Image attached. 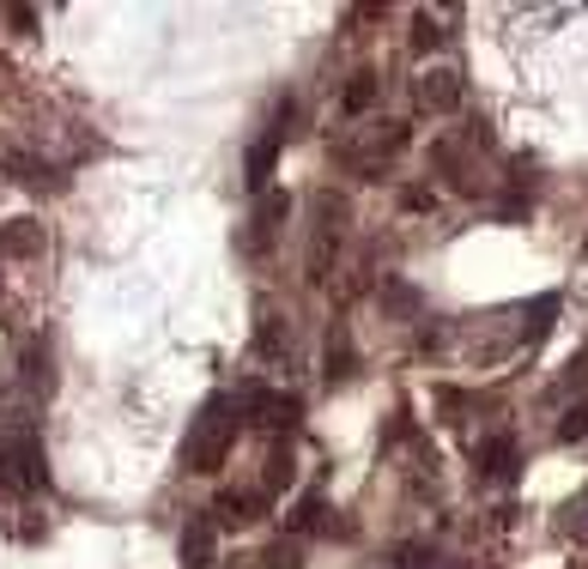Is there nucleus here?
Wrapping results in <instances>:
<instances>
[{
	"label": "nucleus",
	"mask_w": 588,
	"mask_h": 569,
	"mask_svg": "<svg viewBox=\"0 0 588 569\" xmlns=\"http://www.w3.org/2000/svg\"><path fill=\"white\" fill-rule=\"evenodd\" d=\"M237 430H243V413H237L231 394H212L195 418H188V442H183V466L188 473H219L224 454H231Z\"/></svg>",
	"instance_id": "obj_1"
},
{
	"label": "nucleus",
	"mask_w": 588,
	"mask_h": 569,
	"mask_svg": "<svg viewBox=\"0 0 588 569\" xmlns=\"http://www.w3.org/2000/svg\"><path fill=\"white\" fill-rule=\"evenodd\" d=\"M43 479H49V466H43L37 430H19V437L0 449V485L19 491V497H31V491H43Z\"/></svg>",
	"instance_id": "obj_2"
},
{
	"label": "nucleus",
	"mask_w": 588,
	"mask_h": 569,
	"mask_svg": "<svg viewBox=\"0 0 588 569\" xmlns=\"http://www.w3.org/2000/svg\"><path fill=\"white\" fill-rule=\"evenodd\" d=\"M231 400H237V413H243L249 425H262V430H298V418H303L298 394H274V388H262V382L237 388Z\"/></svg>",
	"instance_id": "obj_3"
},
{
	"label": "nucleus",
	"mask_w": 588,
	"mask_h": 569,
	"mask_svg": "<svg viewBox=\"0 0 588 569\" xmlns=\"http://www.w3.org/2000/svg\"><path fill=\"white\" fill-rule=\"evenodd\" d=\"M341 219H346V200L315 195V236H310V279H315V284H327V272H334V243H341Z\"/></svg>",
	"instance_id": "obj_4"
},
{
	"label": "nucleus",
	"mask_w": 588,
	"mask_h": 569,
	"mask_svg": "<svg viewBox=\"0 0 588 569\" xmlns=\"http://www.w3.org/2000/svg\"><path fill=\"white\" fill-rule=\"evenodd\" d=\"M286 121H291V104H279V121H274V128H267L255 146H249L243 182L255 188V195H267V176H274V164H279V146H286Z\"/></svg>",
	"instance_id": "obj_5"
},
{
	"label": "nucleus",
	"mask_w": 588,
	"mask_h": 569,
	"mask_svg": "<svg viewBox=\"0 0 588 569\" xmlns=\"http://www.w3.org/2000/svg\"><path fill=\"white\" fill-rule=\"evenodd\" d=\"M516 461H522V449H516L510 430L480 437V449H473V473H480V479H516Z\"/></svg>",
	"instance_id": "obj_6"
},
{
	"label": "nucleus",
	"mask_w": 588,
	"mask_h": 569,
	"mask_svg": "<svg viewBox=\"0 0 588 569\" xmlns=\"http://www.w3.org/2000/svg\"><path fill=\"white\" fill-rule=\"evenodd\" d=\"M418 104L431 109V116H449V109H461V73H449V67L418 73Z\"/></svg>",
	"instance_id": "obj_7"
},
{
	"label": "nucleus",
	"mask_w": 588,
	"mask_h": 569,
	"mask_svg": "<svg viewBox=\"0 0 588 569\" xmlns=\"http://www.w3.org/2000/svg\"><path fill=\"white\" fill-rule=\"evenodd\" d=\"M212 551H219V521H212V515H188V527H183V569H207Z\"/></svg>",
	"instance_id": "obj_8"
},
{
	"label": "nucleus",
	"mask_w": 588,
	"mask_h": 569,
	"mask_svg": "<svg viewBox=\"0 0 588 569\" xmlns=\"http://www.w3.org/2000/svg\"><path fill=\"white\" fill-rule=\"evenodd\" d=\"M262 503H267L262 491H224L219 503L207 509V515L224 521V527H249V521H262Z\"/></svg>",
	"instance_id": "obj_9"
},
{
	"label": "nucleus",
	"mask_w": 588,
	"mask_h": 569,
	"mask_svg": "<svg viewBox=\"0 0 588 569\" xmlns=\"http://www.w3.org/2000/svg\"><path fill=\"white\" fill-rule=\"evenodd\" d=\"M19 375H25V388L31 394H55V358L43 339H31L25 351H19Z\"/></svg>",
	"instance_id": "obj_10"
},
{
	"label": "nucleus",
	"mask_w": 588,
	"mask_h": 569,
	"mask_svg": "<svg viewBox=\"0 0 588 569\" xmlns=\"http://www.w3.org/2000/svg\"><path fill=\"white\" fill-rule=\"evenodd\" d=\"M0 255H43V224L37 219H19L0 231Z\"/></svg>",
	"instance_id": "obj_11"
},
{
	"label": "nucleus",
	"mask_w": 588,
	"mask_h": 569,
	"mask_svg": "<svg viewBox=\"0 0 588 569\" xmlns=\"http://www.w3.org/2000/svg\"><path fill=\"white\" fill-rule=\"evenodd\" d=\"M286 212H291V200H286V195H274V188H267V195L255 200V248H262L267 236L279 231V224H286Z\"/></svg>",
	"instance_id": "obj_12"
},
{
	"label": "nucleus",
	"mask_w": 588,
	"mask_h": 569,
	"mask_svg": "<svg viewBox=\"0 0 588 569\" xmlns=\"http://www.w3.org/2000/svg\"><path fill=\"white\" fill-rule=\"evenodd\" d=\"M370 104H377V73H370V67H358V73L346 79V91H341V109H346V116H365Z\"/></svg>",
	"instance_id": "obj_13"
},
{
	"label": "nucleus",
	"mask_w": 588,
	"mask_h": 569,
	"mask_svg": "<svg viewBox=\"0 0 588 569\" xmlns=\"http://www.w3.org/2000/svg\"><path fill=\"white\" fill-rule=\"evenodd\" d=\"M255 351H262L267 363L286 358V322H279L274 310H262V327H255Z\"/></svg>",
	"instance_id": "obj_14"
},
{
	"label": "nucleus",
	"mask_w": 588,
	"mask_h": 569,
	"mask_svg": "<svg viewBox=\"0 0 588 569\" xmlns=\"http://www.w3.org/2000/svg\"><path fill=\"white\" fill-rule=\"evenodd\" d=\"M327 388H334V382H353V339H346V334H334V339H327Z\"/></svg>",
	"instance_id": "obj_15"
},
{
	"label": "nucleus",
	"mask_w": 588,
	"mask_h": 569,
	"mask_svg": "<svg viewBox=\"0 0 588 569\" xmlns=\"http://www.w3.org/2000/svg\"><path fill=\"white\" fill-rule=\"evenodd\" d=\"M291 479H298V454H291V442H274V454H267V491H279Z\"/></svg>",
	"instance_id": "obj_16"
},
{
	"label": "nucleus",
	"mask_w": 588,
	"mask_h": 569,
	"mask_svg": "<svg viewBox=\"0 0 588 569\" xmlns=\"http://www.w3.org/2000/svg\"><path fill=\"white\" fill-rule=\"evenodd\" d=\"M552 315H558V291H546V298H534V310H528L522 334H528V339H546V334H552Z\"/></svg>",
	"instance_id": "obj_17"
},
{
	"label": "nucleus",
	"mask_w": 588,
	"mask_h": 569,
	"mask_svg": "<svg viewBox=\"0 0 588 569\" xmlns=\"http://www.w3.org/2000/svg\"><path fill=\"white\" fill-rule=\"evenodd\" d=\"M437 564H443V557H437L425 539H413V545H401V551H394L389 569H437Z\"/></svg>",
	"instance_id": "obj_18"
},
{
	"label": "nucleus",
	"mask_w": 588,
	"mask_h": 569,
	"mask_svg": "<svg viewBox=\"0 0 588 569\" xmlns=\"http://www.w3.org/2000/svg\"><path fill=\"white\" fill-rule=\"evenodd\" d=\"M583 437H588V406H570L558 418V442H583Z\"/></svg>",
	"instance_id": "obj_19"
},
{
	"label": "nucleus",
	"mask_w": 588,
	"mask_h": 569,
	"mask_svg": "<svg viewBox=\"0 0 588 569\" xmlns=\"http://www.w3.org/2000/svg\"><path fill=\"white\" fill-rule=\"evenodd\" d=\"M315 521H322V497H315V491H310V497H303V503H298V509H291V527H298V533H310V527H315Z\"/></svg>",
	"instance_id": "obj_20"
},
{
	"label": "nucleus",
	"mask_w": 588,
	"mask_h": 569,
	"mask_svg": "<svg viewBox=\"0 0 588 569\" xmlns=\"http://www.w3.org/2000/svg\"><path fill=\"white\" fill-rule=\"evenodd\" d=\"M262 564H267V569H303V551H298V545H286V539H279L274 551L262 557Z\"/></svg>",
	"instance_id": "obj_21"
},
{
	"label": "nucleus",
	"mask_w": 588,
	"mask_h": 569,
	"mask_svg": "<svg viewBox=\"0 0 588 569\" xmlns=\"http://www.w3.org/2000/svg\"><path fill=\"white\" fill-rule=\"evenodd\" d=\"M443 43V31H437V19L431 13H418V31H413V49H437Z\"/></svg>",
	"instance_id": "obj_22"
},
{
	"label": "nucleus",
	"mask_w": 588,
	"mask_h": 569,
	"mask_svg": "<svg viewBox=\"0 0 588 569\" xmlns=\"http://www.w3.org/2000/svg\"><path fill=\"white\" fill-rule=\"evenodd\" d=\"M382 298H389L394 310H418V291H413V284H389V291H382Z\"/></svg>",
	"instance_id": "obj_23"
},
{
	"label": "nucleus",
	"mask_w": 588,
	"mask_h": 569,
	"mask_svg": "<svg viewBox=\"0 0 588 569\" xmlns=\"http://www.w3.org/2000/svg\"><path fill=\"white\" fill-rule=\"evenodd\" d=\"M564 515H570V521H564V527H570V533H588V491L576 497V503L564 509Z\"/></svg>",
	"instance_id": "obj_24"
},
{
	"label": "nucleus",
	"mask_w": 588,
	"mask_h": 569,
	"mask_svg": "<svg viewBox=\"0 0 588 569\" xmlns=\"http://www.w3.org/2000/svg\"><path fill=\"white\" fill-rule=\"evenodd\" d=\"M564 375H570V382H588V346L570 358V370H564Z\"/></svg>",
	"instance_id": "obj_25"
}]
</instances>
